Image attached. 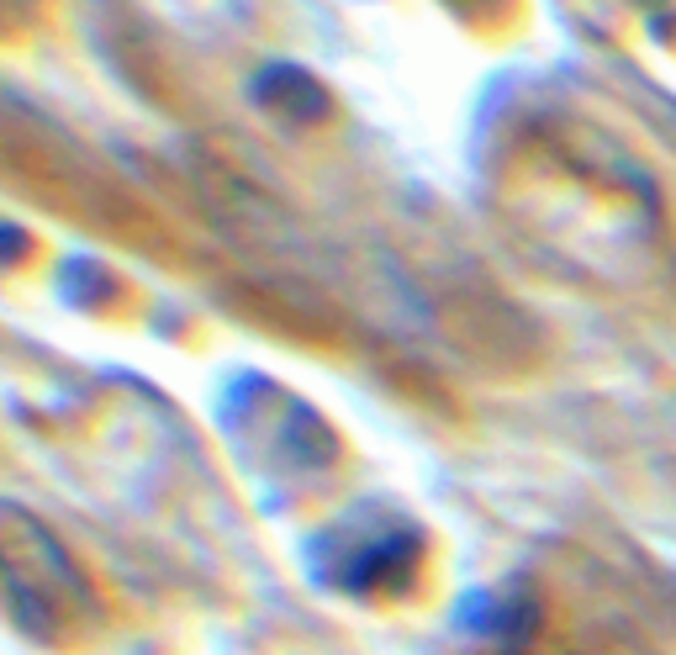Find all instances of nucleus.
<instances>
[{
	"label": "nucleus",
	"mask_w": 676,
	"mask_h": 655,
	"mask_svg": "<svg viewBox=\"0 0 676 655\" xmlns=\"http://www.w3.org/2000/svg\"><path fill=\"white\" fill-rule=\"evenodd\" d=\"M22 243H27L22 233H16V228H6V222H0V249H22Z\"/></svg>",
	"instance_id": "nucleus-1"
}]
</instances>
